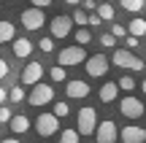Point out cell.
Returning a JSON list of instances; mask_svg holds the SVG:
<instances>
[{
  "label": "cell",
  "instance_id": "74e56055",
  "mask_svg": "<svg viewBox=\"0 0 146 143\" xmlns=\"http://www.w3.org/2000/svg\"><path fill=\"white\" fill-rule=\"evenodd\" d=\"M0 143H22V140H16V138H5V140H0Z\"/></svg>",
  "mask_w": 146,
  "mask_h": 143
},
{
  "label": "cell",
  "instance_id": "4dcf8cb0",
  "mask_svg": "<svg viewBox=\"0 0 146 143\" xmlns=\"http://www.w3.org/2000/svg\"><path fill=\"white\" fill-rule=\"evenodd\" d=\"M11 116H14V113H11V108H8V105H0V124H8Z\"/></svg>",
  "mask_w": 146,
  "mask_h": 143
},
{
  "label": "cell",
  "instance_id": "9a60e30c",
  "mask_svg": "<svg viewBox=\"0 0 146 143\" xmlns=\"http://www.w3.org/2000/svg\"><path fill=\"white\" fill-rule=\"evenodd\" d=\"M116 95H119V84L116 81H106L100 86V103H114Z\"/></svg>",
  "mask_w": 146,
  "mask_h": 143
},
{
  "label": "cell",
  "instance_id": "d590c367",
  "mask_svg": "<svg viewBox=\"0 0 146 143\" xmlns=\"http://www.w3.org/2000/svg\"><path fill=\"white\" fill-rule=\"evenodd\" d=\"M81 5H84V11H87V14L98 11V8H95V0H81Z\"/></svg>",
  "mask_w": 146,
  "mask_h": 143
},
{
  "label": "cell",
  "instance_id": "52a82bcc",
  "mask_svg": "<svg viewBox=\"0 0 146 143\" xmlns=\"http://www.w3.org/2000/svg\"><path fill=\"white\" fill-rule=\"evenodd\" d=\"M43 73H46V68H43L41 62H35V59H30V62L22 68V86H35L38 81L43 78Z\"/></svg>",
  "mask_w": 146,
  "mask_h": 143
},
{
  "label": "cell",
  "instance_id": "5b68a950",
  "mask_svg": "<svg viewBox=\"0 0 146 143\" xmlns=\"http://www.w3.org/2000/svg\"><path fill=\"white\" fill-rule=\"evenodd\" d=\"M19 19H22V27H25V30H30V32L41 30V27L46 24V16H43V8H35V5H33V8H25Z\"/></svg>",
  "mask_w": 146,
  "mask_h": 143
},
{
  "label": "cell",
  "instance_id": "ba28073f",
  "mask_svg": "<svg viewBox=\"0 0 146 143\" xmlns=\"http://www.w3.org/2000/svg\"><path fill=\"white\" fill-rule=\"evenodd\" d=\"M116 135H119L116 122H111V119L98 122V130H95V140L98 143H116Z\"/></svg>",
  "mask_w": 146,
  "mask_h": 143
},
{
  "label": "cell",
  "instance_id": "d6986e66",
  "mask_svg": "<svg viewBox=\"0 0 146 143\" xmlns=\"http://www.w3.org/2000/svg\"><path fill=\"white\" fill-rule=\"evenodd\" d=\"M98 16H100L103 22H114L116 11H114V5H111V3H100V5H98Z\"/></svg>",
  "mask_w": 146,
  "mask_h": 143
},
{
  "label": "cell",
  "instance_id": "f546056e",
  "mask_svg": "<svg viewBox=\"0 0 146 143\" xmlns=\"http://www.w3.org/2000/svg\"><path fill=\"white\" fill-rule=\"evenodd\" d=\"M100 46H106V49H114V46H116V38L111 35V32H106V35H100Z\"/></svg>",
  "mask_w": 146,
  "mask_h": 143
},
{
  "label": "cell",
  "instance_id": "277c9868",
  "mask_svg": "<svg viewBox=\"0 0 146 143\" xmlns=\"http://www.w3.org/2000/svg\"><path fill=\"white\" fill-rule=\"evenodd\" d=\"M81 62H87V51H84V46H78V43L62 49L60 57H57V65H62V68H73V65H81Z\"/></svg>",
  "mask_w": 146,
  "mask_h": 143
},
{
  "label": "cell",
  "instance_id": "7c38bea8",
  "mask_svg": "<svg viewBox=\"0 0 146 143\" xmlns=\"http://www.w3.org/2000/svg\"><path fill=\"white\" fill-rule=\"evenodd\" d=\"M119 138H122V143H143L146 140V130L138 127V124H127V127L119 130Z\"/></svg>",
  "mask_w": 146,
  "mask_h": 143
},
{
  "label": "cell",
  "instance_id": "7a4b0ae2",
  "mask_svg": "<svg viewBox=\"0 0 146 143\" xmlns=\"http://www.w3.org/2000/svg\"><path fill=\"white\" fill-rule=\"evenodd\" d=\"M111 62H114L116 68L133 70V73H141V70L146 68V62H143L141 57H135L130 49H116V51H114V57H111Z\"/></svg>",
  "mask_w": 146,
  "mask_h": 143
},
{
  "label": "cell",
  "instance_id": "4316f807",
  "mask_svg": "<svg viewBox=\"0 0 146 143\" xmlns=\"http://www.w3.org/2000/svg\"><path fill=\"white\" fill-rule=\"evenodd\" d=\"M116 84H119V89H125V92H133V89H135V78H133V76H122Z\"/></svg>",
  "mask_w": 146,
  "mask_h": 143
},
{
  "label": "cell",
  "instance_id": "7402d4cb",
  "mask_svg": "<svg viewBox=\"0 0 146 143\" xmlns=\"http://www.w3.org/2000/svg\"><path fill=\"white\" fill-rule=\"evenodd\" d=\"M8 100H11V103H25L27 95H25L22 86H11V89H8Z\"/></svg>",
  "mask_w": 146,
  "mask_h": 143
},
{
  "label": "cell",
  "instance_id": "6da1fadb",
  "mask_svg": "<svg viewBox=\"0 0 146 143\" xmlns=\"http://www.w3.org/2000/svg\"><path fill=\"white\" fill-rule=\"evenodd\" d=\"M98 108H92V105H84V108H78V113H76V130H78V135H95V130H98Z\"/></svg>",
  "mask_w": 146,
  "mask_h": 143
},
{
  "label": "cell",
  "instance_id": "5bb4252c",
  "mask_svg": "<svg viewBox=\"0 0 146 143\" xmlns=\"http://www.w3.org/2000/svg\"><path fill=\"white\" fill-rule=\"evenodd\" d=\"M11 46H14V57H19V59H27V57L33 54L30 38H14V41H11Z\"/></svg>",
  "mask_w": 146,
  "mask_h": 143
},
{
  "label": "cell",
  "instance_id": "3957f363",
  "mask_svg": "<svg viewBox=\"0 0 146 143\" xmlns=\"http://www.w3.org/2000/svg\"><path fill=\"white\" fill-rule=\"evenodd\" d=\"M52 100H54V86L38 81V84L33 86V92H30V105L33 108H43V105H49Z\"/></svg>",
  "mask_w": 146,
  "mask_h": 143
},
{
  "label": "cell",
  "instance_id": "1f68e13d",
  "mask_svg": "<svg viewBox=\"0 0 146 143\" xmlns=\"http://www.w3.org/2000/svg\"><path fill=\"white\" fill-rule=\"evenodd\" d=\"M100 22H103V19L98 16V11H92V14L87 16V24H92V27H100Z\"/></svg>",
  "mask_w": 146,
  "mask_h": 143
},
{
  "label": "cell",
  "instance_id": "ab89813d",
  "mask_svg": "<svg viewBox=\"0 0 146 143\" xmlns=\"http://www.w3.org/2000/svg\"><path fill=\"white\" fill-rule=\"evenodd\" d=\"M141 89H143V95H146V78H143V84H141Z\"/></svg>",
  "mask_w": 146,
  "mask_h": 143
},
{
  "label": "cell",
  "instance_id": "836d02e7",
  "mask_svg": "<svg viewBox=\"0 0 146 143\" xmlns=\"http://www.w3.org/2000/svg\"><path fill=\"white\" fill-rule=\"evenodd\" d=\"M125 43H127V49H130V51H133V49H138V38H135V35H127Z\"/></svg>",
  "mask_w": 146,
  "mask_h": 143
},
{
  "label": "cell",
  "instance_id": "2e32d148",
  "mask_svg": "<svg viewBox=\"0 0 146 143\" xmlns=\"http://www.w3.org/2000/svg\"><path fill=\"white\" fill-rule=\"evenodd\" d=\"M8 127L14 130L16 135H22V132H27V130H30V119H27V116H22V113H16V116H11Z\"/></svg>",
  "mask_w": 146,
  "mask_h": 143
},
{
  "label": "cell",
  "instance_id": "30bf717a",
  "mask_svg": "<svg viewBox=\"0 0 146 143\" xmlns=\"http://www.w3.org/2000/svg\"><path fill=\"white\" fill-rule=\"evenodd\" d=\"M119 111H122V116H127V119H141L143 116V103L138 100V97L127 95V97L119 100Z\"/></svg>",
  "mask_w": 146,
  "mask_h": 143
},
{
  "label": "cell",
  "instance_id": "8d00e7d4",
  "mask_svg": "<svg viewBox=\"0 0 146 143\" xmlns=\"http://www.w3.org/2000/svg\"><path fill=\"white\" fill-rule=\"evenodd\" d=\"M5 100H8V89H5V86H0V105H3Z\"/></svg>",
  "mask_w": 146,
  "mask_h": 143
},
{
  "label": "cell",
  "instance_id": "9c48e42d",
  "mask_svg": "<svg viewBox=\"0 0 146 143\" xmlns=\"http://www.w3.org/2000/svg\"><path fill=\"white\" fill-rule=\"evenodd\" d=\"M87 73L92 76V78H103L106 73H108V57L106 54H92V57H87Z\"/></svg>",
  "mask_w": 146,
  "mask_h": 143
},
{
  "label": "cell",
  "instance_id": "8fae6325",
  "mask_svg": "<svg viewBox=\"0 0 146 143\" xmlns=\"http://www.w3.org/2000/svg\"><path fill=\"white\" fill-rule=\"evenodd\" d=\"M70 30H73V19H70V16L60 14V16L52 19V38H68Z\"/></svg>",
  "mask_w": 146,
  "mask_h": 143
},
{
  "label": "cell",
  "instance_id": "ffe728a7",
  "mask_svg": "<svg viewBox=\"0 0 146 143\" xmlns=\"http://www.w3.org/2000/svg\"><path fill=\"white\" fill-rule=\"evenodd\" d=\"M49 76H52V81H54V84H62V81L68 78V70H65L62 65H54V68L49 70Z\"/></svg>",
  "mask_w": 146,
  "mask_h": 143
},
{
  "label": "cell",
  "instance_id": "60d3db41",
  "mask_svg": "<svg viewBox=\"0 0 146 143\" xmlns=\"http://www.w3.org/2000/svg\"><path fill=\"white\" fill-rule=\"evenodd\" d=\"M143 19H146V16H143Z\"/></svg>",
  "mask_w": 146,
  "mask_h": 143
},
{
  "label": "cell",
  "instance_id": "83f0119b",
  "mask_svg": "<svg viewBox=\"0 0 146 143\" xmlns=\"http://www.w3.org/2000/svg\"><path fill=\"white\" fill-rule=\"evenodd\" d=\"M38 49H41V51H46V54H52V51H54V43H52V35L41 38V41H38Z\"/></svg>",
  "mask_w": 146,
  "mask_h": 143
},
{
  "label": "cell",
  "instance_id": "e0dca14e",
  "mask_svg": "<svg viewBox=\"0 0 146 143\" xmlns=\"http://www.w3.org/2000/svg\"><path fill=\"white\" fill-rule=\"evenodd\" d=\"M127 35L143 38V35H146V19H141V16H135V19H130V24H127Z\"/></svg>",
  "mask_w": 146,
  "mask_h": 143
},
{
  "label": "cell",
  "instance_id": "484cf974",
  "mask_svg": "<svg viewBox=\"0 0 146 143\" xmlns=\"http://www.w3.org/2000/svg\"><path fill=\"white\" fill-rule=\"evenodd\" d=\"M60 143H78V130H62Z\"/></svg>",
  "mask_w": 146,
  "mask_h": 143
},
{
  "label": "cell",
  "instance_id": "e575fe53",
  "mask_svg": "<svg viewBox=\"0 0 146 143\" xmlns=\"http://www.w3.org/2000/svg\"><path fill=\"white\" fill-rule=\"evenodd\" d=\"M30 5H35V8H49L52 0H30Z\"/></svg>",
  "mask_w": 146,
  "mask_h": 143
},
{
  "label": "cell",
  "instance_id": "4fadbf2b",
  "mask_svg": "<svg viewBox=\"0 0 146 143\" xmlns=\"http://www.w3.org/2000/svg\"><path fill=\"white\" fill-rule=\"evenodd\" d=\"M65 95H68L70 100H84V97L89 95V84L81 81V78H73V81H68V86H65Z\"/></svg>",
  "mask_w": 146,
  "mask_h": 143
},
{
  "label": "cell",
  "instance_id": "f35d334b",
  "mask_svg": "<svg viewBox=\"0 0 146 143\" xmlns=\"http://www.w3.org/2000/svg\"><path fill=\"white\" fill-rule=\"evenodd\" d=\"M65 3H68V5H78L81 0H65Z\"/></svg>",
  "mask_w": 146,
  "mask_h": 143
},
{
  "label": "cell",
  "instance_id": "44dd1931",
  "mask_svg": "<svg viewBox=\"0 0 146 143\" xmlns=\"http://www.w3.org/2000/svg\"><path fill=\"white\" fill-rule=\"evenodd\" d=\"M143 3H146V0H119V5L125 11H130V14H138V11L143 8Z\"/></svg>",
  "mask_w": 146,
  "mask_h": 143
},
{
  "label": "cell",
  "instance_id": "8992f818",
  "mask_svg": "<svg viewBox=\"0 0 146 143\" xmlns=\"http://www.w3.org/2000/svg\"><path fill=\"white\" fill-rule=\"evenodd\" d=\"M35 132L41 135V138H52V135L60 132V119L54 116V113H41V116L35 119Z\"/></svg>",
  "mask_w": 146,
  "mask_h": 143
},
{
  "label": "cell",
  "instance_id": "cb8c5ba5",
  "mask_svg": "<svg viewBox=\"0 0 146 143\" xmlns=\"http://www.w3.org/2000/svg\"><path fill=\"white\" fill-rule=\"evenodd\" d=\"M87 16H89V14H87L84 8H76L70 19H73V24H78V27H87Z\"/></svg>",
  "mask_w": 146,
  "mask_h": 143
},
{
  "label": "cell",
  "instance_id": "f1b7e54d",
  "mask_svg": "<svg viewBox=\"0 0 146 143\" xmlns=\"http://www.w3.org/2000/svg\"><path fill=\"white\" fill-rule=\"evenodd\" d=\"M111 35H114L116 41H119V38H127V27H122V24L114 22V24H111Z\"/></svg>",
  "mask_w": 146,
  "mask_h": 143
},
{
  "label": "cell",
  "instance_id": "d6a6232c",
  "mask_svg": "<svg viewBox=\"0 0 146 143\" xmlns=\"http://www.w3.org/2000/svg\"><path fill=\"white\" fill-rule=\"evenodd\" d=\"M8 73H11V65L5 62V59H0V81H3V78H5Z\"/></svg>",
  "mask_w": 146,
  "mask_h": 143
},
{
  "label": "cell",
  "instance_id": "b9f144b4",
  "mask_svg": "<svg viewBox=\"0 0 146 143\" xmlns=\"http://www.w3.org/2000/svg\"><path fill=\"white\" fill-rule=\"evenodd\" d=\"M143 143H146V140H143Z\"/></svg>",
  "mask_w": 146,
  "mask_h": 143
},
{
  "label": "cell",
  "instance_id": "d4e9b609",
  "mask_svg": "<svg viewBox=\"0 0 146 143\" xmlns=\"http://www.w3.org/2000/svg\"><path fill=\"white\" fill-rule=\"evenodd\" d=\"M54 116H57V119H62V116H68V113H70V105H68V103H65V100H60V103H54Z\"/></svg>",
  "mask_w": 146,
  "mask_h": 143
},
{
  "label": "cell",
  "instance_id": "ac0fdd59",
  "mask_svg": "<svg viewBox=\"0 0 146 143\" xmlns=\"http://www.w3.org/2000/svg\"><path fill=\"white\" fill-rule=\"evenodd\" d=\"M16 38V27L11 22H0V43H11Z\"/></svg>",
  "mask_w": 146,
  "mask_h": 143
},
{
  "label": "cell",
  "instance_id": "603a6c76",
  "mask_svg": "<svg viewBox=\"0 0 146 143\" xmlns=\"http://www.w3.org/2000/svg\"><path fill=\"white\" fill-rule=\"evenodd\" d=\"M73 41H76L78 46H84V43H89V41H92V32H89L87 27H81V30H76V35H73Z\"/></svg>",
  "mask_w": 146,
  "mask_h": 143
}]
</instances>
